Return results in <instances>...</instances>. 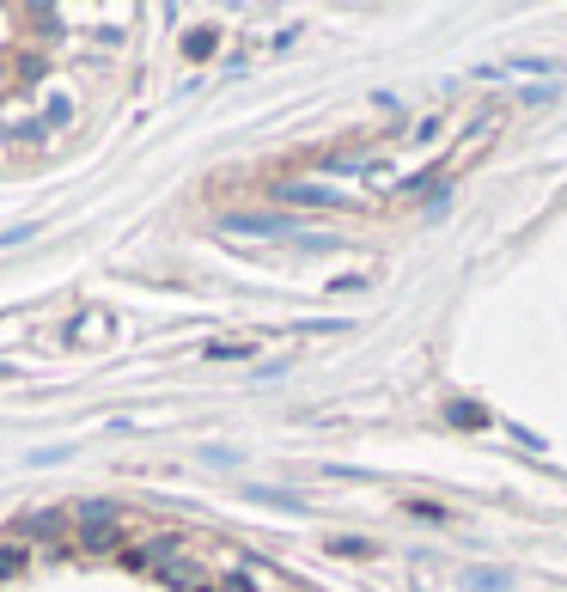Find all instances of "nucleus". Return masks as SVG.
<instances>
[{
  "instance_id": "nucleus-12",
  "label": "nucleus",
  "mask_w": 567,
  "mask_h": 592,
  "mask_svg": "<svg viewBox=\"0 0 567 592\" xmlns=\"http://www.w3.org/2000/svg\"><path fill=\"white\" fill-rule=\"evenodd\" d=\"M19 568H25V550H19V544H0V580L19 575Z\"/></svg>"
},
{
  "instance_id": "nucleus-7",
  "label": "nucleus",
  "mask_w": 567,
  "mask_h": 592,
  "mask_svg": "<svg viewBox=\"0 0 567 592\" xmlns=\"http://www.w3.org/2000/svg\"><path fill=\"white\" fill-rule=\"evenodd\" d=\"M464 587L470 592H506L513 575H506V568H464Z\"/></svg>"
},
{
  "instance_id": "nucleus-8",
  "label": "nucleus",
  "mask_w": 567,
  "mask_h": 592,
  "mask_svg": "<svg viewBox=\"0 0 567 592\" xmlns=\"http://www.w3.org/2000/svg\"><path fill=\"white\" fill-rule=\"evenodd\" d=\"M445 421H452V428H470V434H476V428H489V409H482V404H452V409H445Z\"/></svg>"
},
{
  "instance_id": "nucleus-4",
  "label": "nucleus",
  "mask_w": 567,
  "mask_h": 592,
  "mask_svg": "<svg viewBox=\"0 0 567 592\" xmlns=\"http://www.w3.org/2000/svg\"><path fill=\"white\" fill-rule=\"evenodd\" d=\"M62 531H67V514H62V507H37V514L19 519V538H44V544H49V562H62V556H67Z\"/></svg>"
},
{
  "instance_id": "nucleus-10",
  "label": "nucleus",
  "mask_w": 567,
  "mask_h": 592,
  "mask_svg": "<svg viewBox=\"0 0 567 592\" xmlns=\"http://www.w3.org/2000/svg\"><path fill=\"white\" fill-rule=\"evenodd\" d=\"M208 360H250V343H208Z\"/></svg>"
},
{
  "instance_id": "nucleus-2",
  "label": "nucleus",
  "mask_w": 567,
  "mask_h": 592,
  "mask_svg": "<svg viewBox=\"0 0 567 592\" xmlns=\"http://www.w3.org/2000/svg\"><path fill=\"white\" fill-rule=\"evenodd\" d=\"M184 531H147V538H135V544H123V568H135V575H165L171 562L184 556Z\"/></svg>"
},
{
  "instance_id": "nucleus-6",
  "label": "nucleus",
  "mask_w": 567,
  "mask_h": 592,
  "mask_svg": "<svg viewBox=\"0 0 567 592\" xmlns=\"http://www.w3.org/2000/svg\"><path fill=\"white\" fill-rule=\"evenodd\" d=\"M165 580H171L177 592H208V587H214V580H208V568H201V562H189V556H177V562H171V568H165Z\"/></svg>"
},
{
  "instance_id": "nucleus-13",
  "label": "nucleus",
  "mask_w": 567,
  "mask_h": 592,
  "mask_svg": "<svg viewBox=\"0 0 567 592\" xmlns=\"http://www.w3.org/2000/svg\"><path fill=\"white\" fill-rule=\"evenodd\" d=\"M330 550H336V556H372V544H367V538H336Z\"/></svg>"
},
{
  "instance_id": "nucleus-3",
  "label": "nucleus",
  "mask_w": 567,
  "mask_h": 592,
  "mask_svg": "<svg viewBox=\"0 0 567 592\" xmlns=\"http://www.w3.org/2000/svg\"><path fill=\"white\" fill-rule=\"evenodd\" d=\"M275 202H287V208H330V214H354V208H367L360 196H348V189L306 184V177H281V184H275Z\"/></svg>"
},
{
  "instance_id": "nucleus-1",
  "label": "nucleus",
  "mask_w": 567,
  "mask_h": 592,
  "mask_svg": "<svg viewBox=\"0 0 567 592\" xmlns=\"http://www.w3.org/2000/svg\"><path fill=\"white\" fill-rule=\"evenodd\" d=\"M74 531H79V550H93V556H123V514H116L110 501H86Z\"/></svg>"
},
{
  "instance_id": "nucleus-11",
  "label": "nucleus",
  "mask_w": 567,
  "mask_h": 592,
  "mask_svg": "<svg viewBox=\"0 0 567 592\" xmlns=\"http://www.w3.org/2000/svg\"><path fill=\"white\" fill-rule=\"evenodd\" d=\"M214 44H220L214 32H189V37H184V49L196 55V62H201V55H214Z\"/></svg>"
},
{
  "instance_id": "nucleus-9",
  "label": "nucleus",
  "mask_w": 567,
  "mask_h": 592,
  "mask_svg": "<svg viewBox=\"0 0 567 592\" xmlns=\"http://www.w3.org/2000/svg\"><path fill=\"white\" fill-rule=\"evenodd\" d=\"M409 519H421V526H445L452 514H445L440 501H409Z\"/></svg>"
},
{
  "instance_id": "nucleus-5",
  "label": "nucleus",
  "mask_w": 567,
  "mask_h": 592,
  "mask_svg": "<svg viewBox=\"0 0 567 592\" xmlns=\"http://www.w3.org/2000/svg\"><path fill=\"white\" fill-rule=\"evenodd\" d=\"M226 226L232 233H250V238H287L299 220H287V214H226Z\"/></svg>"
}]
</instances>
